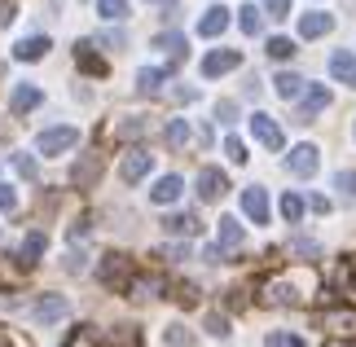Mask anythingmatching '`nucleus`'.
Wrapping results in <instances>:
<instances>
[{
  "instance_id": "1",
  "label": "nucleus",
  "mask_w": 356,
  "mask_h": 347,
  "mask_svg": "<svg viewBox=\"0 0 356 347\" xmlns=\"http://www.w3.org/2000/svg\"><path fill=\"white\" fill-rule=\"evenodd\" d=\"M312 290V273H286V277H268L264 282V303H277V308H295V303H304Z\"/></svg>"
},
{
  "instance_id": "2",
  "label": "nucleus",
  "mask_w": 356,
  "mask_h": 347,
  "mask_svg": "<svg viewBox=\"0 0 356 347\" xmlns=\"http://www.w3.org/2000/svg\"><path fill=\"white\" fill-rule=\"evenodd\" d=\"M75 141H79V132H75V128H49V132H40V136H35V150H40L44 159H53V154H66V150H71Z\"/></svg>"
},
{
  "instance_id": "3",
  "label": "nucleus",
  "mask_w": 356,
  "mask_h": 347,
  "mask_svg": "<svg viewBox=\"0 0 356 347\" xmlns=\"http://www.w3.org/2000/svg\"><path fill=\"white\" fill-rule=\"evenodd\" d=\"M66 312H71V303H66L62 295H44V299H35L31 321H35V325H58Z\"/></svg>"
},
{
  "instance_id": "4",
  "label": "nucleus",
  "mask_w": 356,
  "mask_h": 347,
  "mask_svg": "<svg viewBox=\"0 0 356 347\" xmlns=\"http://www.w3.org/2000/svg\"><path fill=\"white\" fill-rule=\"evenodd\" d=\"M97 277H102V286H111V290H119V286H132V264L123 259V255H106Z\"/></svg>"
},
{
  "instance_id": "5",
  "label": "nucleus",
  "mask_w": 356,
  "mask_h": 347,
  "mask_svg": "<svg viewBox=\"0 0 356 347\" xmlns=\"http://www.w3.org/2000/svg\"><path fill=\"white\" fill-rule=\"evenodd\" d=\"M238 66H242V53H238V49H216V53H207V58H202V75L216 79V75L238 71Z\"/></svg>"
},
{
  "instance_id": "6",
  "label": "nucleus",
  "mask_w": 356,
  "mask_h": 347,
  "mask_svg": "<svg viewBox=\"0 0 356 347\" xmlns=\"http://www.w3.org/2000/svg\"><path fill=\"white\" fill-rule=\"evenodd\" d=\"M286 168H291L295 176H312L321 168V154H317V145H295L291 154H286Z\"/></svg>"
},
{
  "instance_id": "7",
  "label": "nucleus",
  "mask_w": 356,
  "mask_h": 347,
  "mask_svg": "<svg viewBox=\"0 0 356 347\" xmlns=\"http://www.w3.org/2000/svg\"><path fill=\"white\" fill-rule=\"evenodd\" d=\"M149 168H154V154H145V150H132V154L119 163V176L128 180V185H136V180L149 176Z\"/></svg>"
},
{
  "instance_id": "8",
  "label": "nucleus",
  "mask_w": 356,
  "mask_h": 347,
  "mask_svg": "<svg viewBox=\"0 0 356 347\" xmlns=\"http://www.w3.org/2000/svg\"><path fill=\"white\" fill-rule=\"evenodd\" d=\"M225 193H229L225 172H216V168H202L198 172V198L202 202H216V198H225Z\"/></svg>"
},
{
  "instance_id": "9",
  "label": "nucleus",
  "mask_w": 356,
  "mask_h": 347,
  "mask_svg": "<svg viewBox=\"0 0 356 347\" xmlns=\"http://www.w3.org/2000/svg\"><path fill=\"white\" fill-rule=\"evenodd\" d=\"M251 132H255V141L264 145V150H282V145H286L282 128H277V123H273L268 115H251Z\"/></svg>"
},
{
  "instance_id": "10",
  "label": "nucleus",
  "mask_w": 356,
  "mask_h": 347,
  "mask_svg": "<svg viewBox=\"0 0 356 347\" xmlns=\"http://www.w3.org/2000/svg\"><path fill=\"white\" fill-rule=\"evenodd\" d=\"M334 31V13H321V9H312L299 18V35L304 40H317V35H330Z\"/></svg>"
},
{
  "instance_id": "11",
  "label": "nucleus",
  "mask_w": 356,
  "mask_h": 347,
  "mask_svg": "<svg viewBox=\"0 0 356 347\" xmlns=\"http://www.w3.org/2000/svg\"><path fill=\"white\" fill-rule=\"evenodd\" d=\"M242 211L251 216V225H268V193L259 189V185H251L242 193Z\"/></svg>"
},
{
  "instance_id": "12",
  "label": "nucleus",
  "mask_w": 356,
  "mask_h": 347,
  "mask_svg": "<svg viewBox=\"0 0 356 347\" xmlns=\"http://www.w3.org/2000/svg\"><path fill=\"white\" fill-rule=\"evenodd\" d=\"M97 176H102V154H84V159L71 168V185L88 189V185H97Z\"/></svg>"
},
{
  "instance_id": "13",
  "label": "nucleus",
  "mask_w": 356,
  "mask_h": 347,
  "mask_svg": "<svg viewBox=\"0 0 356 347\" xmlns=\"http://www.w3.org/2000/svg\"><path fill=\"white\" fill-rule=\"evenodd\" d=\"M321 325H325V330H334L339 339H356V312H352V308H334V312H325V316H321Z\"/></svg>"
},
{
  "instance_id": "14",
  "label": "nucleus",
  "mask_w": 356,
  "mask_h": 347,
  "mask_svg": "<svg viewBox=\"0 0 356 347\" xmlns=\"http://www.w3.org/2000/svg\"><path fill=\"white\" fill-rule=\"evenodd\" d=\"M330 106V88H321V84H312L308 88V97L299 102V123H308V119H317L321 110Z\"/></svg>"
},
{
  "instance_id": "15",
  "label": "nucleus",
  "mask_w": 356,
  "mask_h": 347,
  "mask_svg": "<svg viewBox=\"0 0 356 347\" xmlns=\"http://www.w3.org/2000/svg\"><path fill=\"white\" fill-rule=\"evenodd\" d=\"M225 26H229V9H225V5H211V9L198 18V35L216 40V35H225Z\"/></svg>"
},
{
  "instance_id": "16",
  "label": "nucleus",
  "mask_w": 356,
  "mask_h": 347,
  "mask_svg": "<svg viewBox=\"0 0 356 347\" xmlns=\"http://www.w3.org/2000/svg\"><path fill=\"white\" fill-rule=\"evenodd\" d=\"M49 49H53L49 35H26V40H18V45H13V58H18V62H40Z\"/></svg>"
},
{
  "instance_id": "17",
  "label": "nucleus",
  "mask_w": 356,
  "mask_h": 347,
  "mask_svg": "<svg viewBox=\"0 0 356 347\" xmlns=\"http://www.w3.org/2000/svg\"><path fill=\"white\" fill-rule=\"evenodd\" d=\"M40 102H44V92H40L35 84H18L13 97H9V110H13V115H26V110H35Z\"/></svg>"
},
{
  "instance_id": "18",
  "label": "nucleus",
  "mask_w": 356,
  "mask_h": 347,
  "mask_svg": "<svg viewBox=\"0 0 356 347\" xmlns=\"http://www.w3.org/2000/svg\"><path fill=\"white\" fill-rule=\"evenodd\" d=\"M330 75L339 79V84H356V53L352 49H339L330 58Z\"/></svg>"
},
{
  "instance_id": "19",
  "label": "nucleus",
  "mask_w": 356,
  "mask_h": 347,
  "mask_svg": "<svg viewBox=\"0 0 356 347\" xmlns=\"http://www.w3.org/2000/svg\"><path fill=\"white\" fill-rule=\"evenodd\" d=\"M181 189H185V180H181V176H159V180H154V189H149V198H154L159 207H168V202L181 198Z\"/></svg>"
},
{
  "instance_id": "20",
  "label": "nucleus",
  "mask_w": 356,
  "mask_h": 347,
  "mask_svg": "<svg viewBox=\"0 0 356 347\" xmlns=\"http://www.w3.org/2000/svg\"><path fill=\"white\" fill-rule=\"evenodd\" d=\"M163 229H168L172 238H194V233H198V216H189V211H176V216H168V220H163Z\"/></svg>"
},
{
  "instance_id": "21",
  "label": "nucleus",
  "mask_w": 356,
  "mask_h": 347,
  "mask_svg": "<svg viewBox=\"0 0 356 347\" xmlns=\"http://www.w3.org/2000/svg\"><path fill=\"white\" fill-rule=\"evenodd\" d=\"M163 79H168V71H159V66H145V71H136V92L154 97L163 88Z\"/></svg>"
},
{
  "instance_id": "22",
  "label": "nucleus",
  "mask_w": 356,
  "mask_h": 347,
  "mask_svg": "<svg viewBox=\"0 0 356 347\" xmlns=\"http://www.w3.org/2000/svg\"><path fill=\"white\" fill-rule=\"evenodd\" d=\"M273 88H277V97H286V102H295V97L304 92V79H299L295 71H282L277 79H273Z\"/></svg>"
},
{
  "instance_id": "23",
  "label": "nucleus",
  "mask_w": 356,
  "mask_h": 347,
  "mask_svg": "<svg viewBox=\"0 0 356 347\" xmlns=\"http://www.w3.org/2000/svg\"><path fill=\"white\" fill-rule=\"evenodd\" d=\"M163 347H194V330L181 325V321H172L168 330H163Z\"/></svg>"
},
{
  "instance_id": "24",
  "label": "nucleus",
  "mask_w": 356,
  "mask_h": 347,
  "mask_svg": "<svg viewBox=\"0 0 356 347\" xmlns=\"http://www.w3.org/2000/svg\"><path fill=\"white\" fill-rule=\"evenodd\" d=\"M163 136H168V145H172V150H181V145H189V141H194V128H189L185 119H172Z\"/></svg>"
},
{
  "instance_id": "25",
  "label": "nucleus",
  "mask_w": 356,
  "mask_h": 347,
  "mask_svg": "<svg viewBox=\"0 0 356 347\" xmlns=\"http://www.w3.org/2000/svg\"><path fill=\"white\" fill-rule=\"evenodd\" d=\"M44 246H49V238L44 233H26V242H22V264H40V255H44Z\"/></svg>"
},
{
  "instance_id": "26",
  "label": "nucleus",
  "mask_w": 356,
  "mask_h": 347,
  "mask_svg": "<svg viewBox=\"0 0 356 347\" xmlns=\"http://www.w3.org/2000/svg\"><path fill=\"white\" fill-rule=\"evenodd\" d=\"M234 246H242V225L234 216L220 220V251H234Z\"/></svg>"
},
{
  "instance_id": "27",
  "label": "nucleus",
  "mask_w": 356,
  "mask_h": 347,
  "mask_svg": "<svg viewBox=\"0 0 356 347\" xmlns=\"http://www.w3.org/2000/svg\"><path fill=\"white\" fill-rule=\"evenodd\" d=\"M238 26H242L246 35H259V31H264V18H259L255 5H242V9H238Z\"/></svg>"
},
{
  "instance_id": "28",
  "label": "nucleus",
  "mask_w": 356,
  "mask_h": 347,
  "mask_svg": "<svg viewBox=\"0 0 356 347\" xmlns=\"http://www.w3.org/2000/svg\"><path fill=\"white\" fill-rule=\"evenodd\" d=\"M75 58H79V66H84L88 75H106V62L92 58V45H75Z\"/></svg>"
},
{
  "instance_id": "29",
  "label": "nucleus",
  "mask_w": 356,
  "mask_h": 347,
  "mask_svg": "<svg viewBox=\"0 0 356 347\" xmlns=\"http://www.w3.org/2000/svg\"><path fill=\"white\" fill-rule=\"evenodd\" d=\"M97 13L106 22H119V18H128V0H97Z\"/></svg>"
},
{
  "instance_id": "30",
  "label": "nucleus",
  "mask_w": 356,
  "mask_h": 347,
  "mask_svg": "<svg viewBox=\"0 0 356 347\" xmlns=\"http://www.w3.org/2000/svg\"><path fill=\"white\" fill-rule=\"evenodd\" d=\"M282 216L291 220V225H299V220H304V198H299V193H286V198H282Z\"/></svg>"
},
{
  "instance_id": "31",
  "label": "nucleus",
  "mask_w": 356,
  "mask_h": 347,
  "mask_svg": "<svg viewBox=\"0 0 356 347\" xmlns=\"http://www.w3.org/2000/svg\"><path fill=\"white\" fill-rule=\"evenodd\" d=\"M154 45H159V49H168L172 58H181V53H185V35H181V31H163Z\"/></svg>"
},
{
  "instance_id": "32",
  "label": "nucleus",
  "mask_w": 356,
  "mask_h": 347,
  "mask_svg": "<svg viewBox=\"0 0 356 347\" xmlns=\"http://www.w3.org/2000/svg\"><path fill=\"white\" fill-rule=\"evenodd\" d=\"M295 53V40H286V35H273L268 40V58H277V62H286Z\"/></svg>"
},
{
  "instance_id": "33",
  "label": "nucleus",
  "mask_w": 356,
  "mask_h": 347,
  "mask_svg": "<svg viewBox=\"0 0 356 347\" xmlns=\"http://www.w3.org/2000/svg\"><path fill=\"white\" fill-rule=\"evenodd\" d=\"M13 172H18L22 180H35V176H40V168H35L31 154H13Z\"/></svg>"
},
{
  "instance_id": "34",
  "label": "nucleus",
  "mask_w": 356,
  "mask_h": 347,
  "mask_svg": "<svg viewBox=\"0 0 356 347\" xmlns=\"http://www.w3.org/2000/svg\"><path fill=\"white\" fill-rule=\"evenodd\" d=\"M264 347H308V343L299 339V334H282V330H277V334L264 339Z\"/></svg>"
},
{
  "instance_id": "35",
  "label": "nucleus",
  "mask_w": 356,
  "mask_h": 347,
  "mask_svg": "<svg viewBox=\"0 0 356 347\" xmlns=\"http://www.w3.org/2000/svg\"><path fill=\"white\" fill-rule=\"evenodd\" d=\"M334 189L348 193V198H356V172H339V176H334Z\"/></svg>"
},
{
  "instance_id": "36",
  "label": "nucleus",
  "mask_w": 356,
  "mask_h": 347,
  "mask_svg": "<svg viewBox=\"0 0 356 347\" xmlns=\"http://www.w3.org/2000/svg\"><path fill=\"white\" fill-rule=\"evenodd\" d=\"M141 132H145V119H128V123L115 128V136H123V141H128V136H141Z\"/></svg>"
},
{
  "instance_id": "37",
  "label": "nucleus",
  "mask_w": 356,
  "mask_h": 347,
  "mask_svg": "<svg viewBox=\"0 0 356 347\" xmlns=\"http://www.w3.org/2000/svg\"><path fill=\"white\" fill-rule=\"evenodd\" d=\"M207 334H216V339H225V334H229V321H225L220 312H211V316H207Z\"/></svg>"
},
{
  "instance_id": "38",
  "label": "nucleus",
  "mask_w": 356,
  "mask_h": 347,
  "mask_svg": "<svg viewBox=\"0 0 356 347\" xmlns=\"http://www.w3.org/2000/svg\"><path fill=\"white\" fill-rule=\"evenodd\" d=\"M225 154L234 159V163H246V145L238 141V136H229V141H225Z\"/></svg>"
},
{
  "instance_id": "39",
  "label": "nucleus",
  "mask_w": 356,
  "mask_h": 347,
  "mask_svg": "<svg viewBox=\"0 0 356 347\" xmlns=\"http://www.w3.org/2000/svg\"><path fill=\"white\" fill-rule=\"evenodd\" d=\"M216 119H220V123H234L238 119V106L234 102H216Z\"/></svg>"
},
{
  "instance_id": "40",
  "label": "nucleus",
  "mask_w": 356,
  "mask_h": 347,
  "mask_svg": "<svg viewBox=\"0 0 356 347\" xmlns=\"http://www.w3.org/2000/svg\"><path fill=\"white\" fill-rule=\"evenodd\" d=\"M88 268V255L84 251H71V255H66V273H84Z\"/></svg>"
},
{
  "instance_id": "41",
  "label": "nucleus",
  "mask_w": 356,
  "mask_h": 347,
  "mask_svg": "<svg viewBox=\"0 0 356 347\" xmlns=\"http://www.w3.org/2000/svg\"><path fill=\"white\" fill-rule=\"evenodd\" d=\"M291 251H295V255H317L321 246H317V242H308V238H295V242H291Z\"/></svg>"
},
{
  "instance_id": "42",
  "label": "nucleus",
  "mask_w": 356,
  "mask_h": 347,
  "mask_svg": "<svg viewBox=\"0 0 356 347\" xmlns=\"http://www.w3.org/2000/svg\"><path fill=\"white\" fill-rule=\"evenodd\" d=\"M13 207H18V193L9 185H0V211H13Z\"/></svg>"
},
{
  "instance_id": "43",
  "label": "nucleus",
  "mask_w": 356,
  "mask_h": 347,
  "mask_svg": "<svg viewBox=\"0 0 356 347\" xmlns=\"http://www.w3.org/2000/svg\"><path fill=\"white\" fill-rule=\"evenodd\" d=\"M264 9L273 18H286V13H291V0H264Z\"/></svg>"
},
{
  "instance_id": "44",
  "label": "nucleus",
  "mask_w": 356,
  "mask_h": 347,
  "mask_svg": "<svg viewBox=\"0 0 356 347\" xmlns=\"http://www.w3.org/2000/svg\"><path fill=\"white\" fill-rule=\"evenodd\" d=\"M163 259H189V246H163Z\"/></svg>"
},
{
  "instance_id": "45",
  "label": "nucleus",
  "mask_w": 356,
  "mask_h": 347,
  "mask_svg": "<svg viewBox=\"0 0 356 347\" xmlns=\"http://www.w3.org/2000/svg\"><path fill=\"white\" fill-rule=\"evenodd\" d=\"M132 290H136V299H154V290H159V282H136Z\"/></svg>"
},
{
  "instance_id": "46",
  "label": "nucleus",
  "mask_w": 356,
  "mask_h": 347,
  "mask_svg": "<svg viewBox=\"0 0 356 347\" xmlns=\"http://www.w3.org/2000/svg\"><path fill=\"white\" fill-rule=\"evenodd\" d=\"M102 45H111V49H123L128 40H123V31H106V35H102Z\"/></svg>"
},
{
  "instance_id": "47",
  "label": "nucleus",
  "mask_w": 356,
  "mask_h": 347,
  "mask_svg": "<svg viewBox=\"0 0 356 347\" xmlns=\"http://www.w3.org/2000/svg\"><path fill=\"white\" fill-rule=\"evenodd\" d=\"M202 259H207V264H220L225 251H220V246H207V251H202Z\"/></svg>"
},
{
  "instance_id": "48",
  "label": "nucleus",
  "mask_w": 356,
  "mask_h": 347,
  "mask_svg": "<svg viewBox=\"0 0 356 347\" xmlns=\"http://www.w3.org/2000/svg\"><path fill=\"white\" fill-rule=\"evenodd\" d=\"M154 5H163V9H172V5H176V0H154Z\"/></svg>"
},
{
  "instance_id": "49",
  "label": "nucleus",
  "mask_w": 356,
  "mask_h": 347,
  "mask_svg": "<svg viewBox=\"0 0 356 347\" xmlns=\"http://www.w3.org/2000/svg\"><path fill=\"white\" fill-rule=\"evenodd\" d=\"M325 347H348V343H343V339H334V343H325Z\"/></svg>"
},
{
  "instance_id": "50",
  "label": "nucleus",
  "mask_w": 356,
  "mask_h": 347,
  "mask_svg": "<svg viewBox=\"0 0 356 347\" xmlns=\"http://www.w3.org/2000/svg\"><path fill=\"white\" fill-rule=\"evenodd\" d=\"M0 347H9V339H5V334H0Z\"/></svg>"
}]
</instances>
